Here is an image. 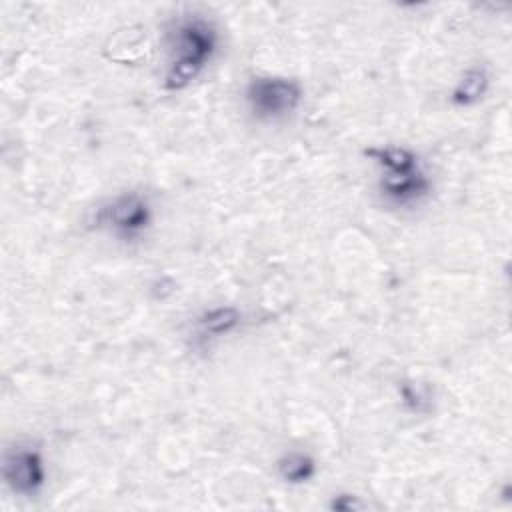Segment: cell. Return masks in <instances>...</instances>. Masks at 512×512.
Returning <instances> with one entry per match:
<instances>
[{
  "label": "cell",
  "mask_w": 512,
  "mask_h": 512,
  "mask_svg": "<svg viewBox=\"0 0 512 512\" xmlns=\"http://www.w3.org/2000/svg\"><path fill=\"white\" fill-rule=\"evenodd\" d=\"M278 474L288 484H304L316 474V460L306 452H286L278 460Z\"/></svg>",
  "instance_id": "cell-9"
},
{
  "label": "cell",
  "mask_w": 512,
  "mask_h": 512,
  "mask_svg": "<svg viewBox=\"0 0 512 512\" xmlns=\"http://www.w3.org/2000/svg\"><path fill=\"white\" fill-rule=\"evenodd\" d=\"M488 86H490V78H488L486 68H482V66L468 68L460 76L456 88L452 90L450 100L454 106H460V108L472 106L484 98V94L488 92Z\"/></svg>",
  "instance_id": "cell-8"
},
{
  "label": "cell",
  "mask_w": 512,
  "mask_h": 512,
  "mask_svg": "<svg viewBox=\"0 0 512 512\" xmlns=\"http://www.w3.org/2000/svg\"><path fill=\"white\" fill-rule=\"evenodd\" d=\"M364 154L382 168V174H406L420 168L418 156L404 146H374Z\"/></svg>",
  "instance_id": "cell-7"
},
{
  "label": "cell",
  "mask_w": 512,
  "mask_h": 512,
  "mask_svg": "<svg viewBox=\"0 0 512 512\" xmlns=\"http://www.w3.org/2000/svg\"><path fill=\"white\" fill-rule=\"evenodd\" d=\"M368 504L360 500V496L356 494H334V498L330 500V508L338 510V512H356V510H364Z\"/></svg>",
  "instance_id": "cell-10"
},
{
  "label": "cell",
  "mask_w": 512,
  "mask_h": 512,
  "mask_svg": "<svg viewBox=\"0 0 512 512\" xmlns=\"http://www.w3.org/2000/svg\"><path fill=\"white\" fill-rule=\"evenodd\" d=\"M378 186L384 200L400 208L414 206L430 194V180L422 168L406 174H382Z\"/></svg>",
  "instance_id": "cell-5"
},
{
  "label": "cell",
  "mask_w": 512,
  "mask_h": 512,
  "mask_svg": "<svg viewBox=\"0 0 512 512\" xmlns=\"http://www.w3.org/2000/svg\"><path fill=\"white\" fill-rule=\"evenodd\" d=\"M92 224L110 230L120 240L140 238L152 224V208L140 192H122L96 208Z\"/></svg>",
  "instance_id": "cell-3"
},
{
  "label": "cell",
  "mask_w": 512,
  "mask_h": 512,
  "mask_svg": "<svg viewBox=\"0 0 512 512\" xmlns=\"http://www.w3.org/2000/svg\"><path fill=\"white\" fill-rule=\"evenodd\" d=\"M242 322V314L236 306H216L204 310L196 318V328L204 338H218L234 332Z\"/></svg>",
  "instance_id": "cell-6"
},
{
  "label": "cell",
  "mask_w": 512,
  "mask_h": 512,
  "mask_svg": "<svg viewBox=\"0 0 512 512\" xmlns=\"http://www.w3.org/2000/svg\"><path fill=\"white\" fill-rule=\"evenodd\" d=\"M302 88L296 80L280 76H258L246 86L244 98L256 120L274 122L298 110L302 104Z\"/></svg>",
  "instance_id": "cell-2"
},
{
  "label": "cell",
  "mask_w": 512,
  "mask_h": 512,
  "mask_svg": "<svg viewBox=\"0 0 512 512\" xmlns=\"http://www.w3.org/2000/svg\"><path fill=\"white\" fill-rule=\"evenodd\" d=\"M2 474L10 490L22 496H34L46 482L42 454L24 444H16L4 452Z\"/></svg>",
  "instance_id": "cell-4"
},
{
  "label": "cell",
  "mask_w": 512,
  "mask_h": 512,
  "mask_svg": "<svg viewBox=\"0 0 512 512\" xmlns=\"http://www.w3.org/2000/svg\"><path fill=\"white\" fill-rule=\"evenodd\" d=\"M218 48V32L208 18L192 14L180 18L170 32L172 60L164 76V88L178 92L188 88Z\"/></svg>",
  "instance_id": "cell-1"
}]
</instances>
